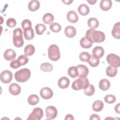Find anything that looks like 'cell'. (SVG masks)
<instances>
[{"mask_svg":"<svg viewBox=\"0 0 120 120\" xmlns=\"http://www.w3.org/2000/svg\"><path fill=\"white\" fill-rule=\"evenodd\" d=\"M85 37L95 43L103 42L105 38V34L100 31H97L94 29L88 30L86 33Z\"/></svg>","mask_w":120,"mask_h":120,"instance_id":"cell-1","label":"cell"},{"mask_svg":"<svg viewBox=\"0 0 120 120\" xmlns=\"http://www.w3.org/2000/svg\"><path fill=\"white\" fill-rule=\"evenodd\" d=\"M31 75L29 69L24 68L21 69L15 73V78L16 81L20 82H26L30 78Z\"/></svg>","mask_w":120,"mask_h":120,"instance_id":"cell-2","label":"cell"},{"mask_svg":"<svg viewBox=\"0 0 120 120\" xmlns=\"http://www.w3.org/2000/svg\"><path fill=\"white\" fill-rule=\"evenodd\" d=\"M13 42L14 46L16 47H21L23 45L22 31L21 28H16L13 30Z\"/></svg>","mask_w":120,"mask_h":120,"instance_id":"cell-3","label":"cell"},{"mask_svg":"<svg viewBox=\"0 0 120 120\" xmlns=\"http://www.w3.org/2000/svg\"><path fill=\"white\" fill-rule=\"evenodd\" d=\"M89 85V81L87 77H79L75 80L71 85L72 88L75 90L82 89H86Z\"/></svg>","mask_w":120,"mask_h":120,"instance_id":"cell-4","label":"cell"},{"mask_svg":"<svg viewBox=\"0 0 120 120\" xmlns=\"http://www.w3.org/2000/svg\"><path fill=\"white\" fill-rule=\"evenodd\" d=\"M48 54L49 58L52 61H57L60 57L59 47L55 44L52 45L49 47Z\"/></svg>","mask_w":120,"mask_h":120,"instance_id":"cell-5","label":"cell"},{"mask_svg":"<svg viewBox=\"0 0 120 120\" xmlns=\"http://www.w3.org/2000/svg\"><path fill=\"white\" fill-rule=\"evenodd\" d=\"M106 59L107 62L110 66L115 68L119 67L120 66V57L114 53H110L107 55Z\"/></svg>","mask_w":120,"mask_h":120,"instance_id":"cell-6","label":"cell"},{"mask_svg":"<svg viewBox=\"0 0 120 120\" xmlns=\"http://www.w3.org/2000/svg\"><path fill=\"white\" fill-rule=\"evenodd\" d=\"M43 116V111L39 107L35 108L29 115L27 120H39Z\"/></svg>","mask_w":120,"mask_h":120,"instance_id":"cell-7","label":"cell"},{"mask_svg":"<svg viewBox=\"0 0 120 120\" xmlns=\"http://www.w3.org/2000/svg\"><path fill=\"white\" fill-rule=\"evenodd\" d=\"M13 78L12 73L8 70H5L1 72L0 75V81L4 83L10 82Z\"/></svg>","mask_w":120,"mask_h":120,"instance_id":"cell-8","label":"cell"},{"mask_svg":"<svg viewBox=\"0 0 120 120\" xmlns=\"http://www.w3.org/2000/svg\"><path fill=\"white\" fill-rule=\"evenodd\" d=\"M46 117L47 120H52L56 118L58 112L56 108L52 105L48 106L45 109Z\"/></svg>","mask_w":120,"mask_h":120,"instance_id":"cell-9","label":"cell"},{"mask_svg":"<svg viewBox=\"0 0 120 120\" xmlns=\"http://www.w3.org/2000/svg\"><path fill=\"white\" fill-rule=\"evenodd\" d=\"M40 95L42 98L45 99H49L53 96L52 90L48 87H44L40 91Z\"/></svg>","mask_w":120,"mask_h":120,"instance_id":"cell-10","label":"cell"},{"mask_svg":"<svg viewBox=\"0 0 120 120\" xmlns=\"http://www.w3.org/2000/svg\"><path fill=\"white\" fill-rule=\"evenodd\" d=\"M78 71V76L79 77H86L89 73L88 68L84 65H78L76 66Z\"/></svg>","mask_w":120,"mask_h":120,"instance_id":"cell-11","label":"cell"},{"mask_svg":"<svg viewBox=\"0 0 120 120\" xmlns=\"http://www.w3.org/2000/svg\"><path fill=\"white\" fill-rule=\"evenodd\" d=\"M9 92L13 95H18L21 92V87L20 86L16 83H11L8 88Z\"/></svg>","mask_w":120,"mask_h":120,"instance_id":"cell-12","label":"cell"},{"mask_svg":"<svg viewBox=\"0 0 120 120\" xmlns=\"http://www.w3.org/2000/svg\"><path fill=\"white\" fill-rule=\"evenodd\" d=\"M3 56L5 59L7 60H12L16 57V53L13 50L8 49L4 52Z\"/></svg>","mask_w":120,"mask_h":120,"instance_id":"cell-13","label":"cell"},{"mask_svg":"<svg viewBox=\"0 0 120 120\" xmlns=\"http://www.w3.org/2000/svg\"><path fill=\"white\" fill-rule=\"evenodd\" d=\"M67 18L68 21L71 23H75L78 20V15L74 10L68 11L67 15Z\"/></svg>","mask_w":120,"mask_h":120,"instance_id":"cell-14","label":"cell"},{"mask_svg":"<svg viewBox=\"0 0 120 120\" xmlns=\"http://www.w3.org/2000/svg\"><path fill=\"white\" fill-rule=\"evenodd\" d=\"M70 83L69 79L66 76H62L60 77L58 80V85L61 89H66L68 87Z\"/></svg>","mask_w":120,"mask_h":120,"instance_id":"cell-15","label":"cell"},{"mask_svg":"<svg viewBox=\"0 0 120 120\" xmlns=\"http://www.w3.org/2000/svg\"><path fill=\"white\" fill-rule=\"evenodd\" d=\"M64 33L68 38H72L76 34V30L74 27L69 25L65 28Z\"/></svg>","mask_w":120,"mask_h":120,"instance_id":"cell-16","label":"cell"},{"mask_svg":"<svg viewBox=\"0 0 120 120\" xmlns=\"http://www.w3.org/2000/svg\"><path fill=\"white\" fill-rule=\"evenodd\" d=\"M93 42L89 39L88 38H87L85 37H83L82 38L80 41V44L82 47L83 48H89L92 45Z\"/></svg>","mask_w":120,"mask_h":120,"instance_id":"cell-17","label":"cell"},{"mask_svg":"<svg viewBox=\"0 0 120 120\" xmlns=\"http://www.w3.org/2000/svg\"><path fill=\"white\" fill-rule=\"evenodd\" d=\"M104 52V50L102 47L97 46H95L92 50V55L99 59L103 56Z\"/></svg>","mask_w":120,"mask_h":120,"instance_id":"cell-18","label":"cell"},{"mask_svg":"<svg viewBox=\"0 0 120 120\" xmlns=\"http://www.w3.org/2000/svg\"><path fill=\"white\" fill-rule=\"evenodd\" d=\"M112 35L113 38L116 39L120 38V24L118 22L113 26L112 30Z\"/></svg>","mask_w":120,"mask_h":120,"instance_id":"cell-19","label":"cell"},{"mask_svg":"<svg viewBox=\"0 0 120 120\" xmlns=\"http://www.w3.org/2000/svg\"><path fill=\"white\" fill-rule=\"evenodd\" d=\"M23 35L26 40H29L33 39L34 37V32L32 27H30L23 30Z\"/></svg>","mask_w":120,"mask_h":120,"instance_id":"cell-20","label":"cell"},{"mask_svg":"<svg viewBox=\"0 0 120 120\" xmlns=\"http://www.w3.org/2000/svg\"><path fill=\"white\" fill-rule=\"evenodd\" d=\"M112 5V2L111 0H102L100 2V7L103 11L109 10Z\"/></svg>","mask_w":120,"mask_h":120,"instance_id":"cell-21","label":"cell"},{"mask_svg":"<svg viewBox=\"0 0 120 120\" xmlns=\"http://www.w3.org/2000/svg\"><path fill=\"white\" fill-rule=\"evenodd\" d=\"M110 87V82L109 80L106 79H103L100 81L99 82V87L102 90H106L109 89Z\"/></svg>","mask_w":120,"mask_h":120,"instance_id":"cell-22","label":"cell"},{"mask_svg":"<svg viewBox=\"0 0 120 120\" xmlns=\"http://www.w3.org/2000/svg\"><path fill=\"white\" fill-rule=\"evenodd\" d=\"M78 11L82 15H87L90 12L89 7L85 4H81L78 8Z\"/></svg>","mask_w":120,"mask_h":120,"instance_id":"cell-23","label":"cell"},{"mask_svg":"<svg viewBox=\"0 0 120 120\" xmlns=\"http://www.w3.org/2000/svg\"><path fill=\"white\" fill-rule=\"evenodd\" d=\"M40 7V3L38 0H31L28 4L29 9L32 12L38 10Z\"/></svg>","mask_w":120,"mask_h":120,"instance_id":"cell-24","label":"cell"},{"mask_svg":"<svg viewBox=\"0 0 120 120\" xmlns=\"http://www.w3.org/2000/svg\"><path fill=\"white\" fill-rule=\"evenodd\" d=\"M106 74L109 77H114L117 74V68H115L110 65L108 66L106 69Z\"/></svg>","mask_w":120,"mask_h":120,"instance_id":"cell-25","label":"cell"},{"mask_svg":"<svg viewBox=\"0 0 120 120\" xmlns=\"http://www.w3.org/2000/svg\"><path fill=\"white\" fill-rule=\"evenodd\" d=\"M104 107V103L101 100H96L92 104V109L95 112L101 111Z\"/></svg>","mask_w":120,"mask_h":120,"instance_id":"cell-26","label":"cell"},{"mask_svg":"<svg viewBox=\"0 0 120 120\" xmlns=\"http://www.w3.org/2000/svg\"><path fill=\"white\" fill-rule=\"evenodd\" d=\"M54 21V16L51 13H47L45 14L43 17V22L47 24H52Z\"/></svg>","mask_w":120,"mask_h":120,"instance_id":"cell-27","label":"cell"},{"mask_svg":"<svg viewBox=\"0 0 120 120\" xmlns=\"http://www.w3.org/2000/svg\"><path fill=\"white\" fill-rule=\"evenodd\" d=\"M35 49L34 46L31 45V44H29L27 45L24 50V54L26 56H31L35 52Z\"/></svg>","mask_w":120,"mask_h":120,"instance_id":"cell-28","label":"cell"},{"mask_svg":"<svg viewBox=\"0 0 120 120\" xmlns=\"http://www.w3.org/2000/svg\"><path fill=\"white\" fill-rule=\"evenodd\" d=\"M88 25L90 28L92 29H96L99 25V22L97 19L94 17H91L88 20Z\"/></svg>","mask_w":120,"mask_h":120,"instance_id":"cell-29","label":"cell"},{"mask_svg":"<svg viewBox=\"0 0 120 120\" xmlns=\"http://www.w3.org/2000/svg\"><path fill=\"white\" fill-rule=\"evenodd\" d=\"M39 97L35 94L31 95L28 98V102L30 105H37L39 102Z\"/></svg>","mask_w":120,"mask_h":120,"instance_id":"cell-30","label":"cell"},{"mask_svg":"<svg viewBox=\"0 0 120 120\" xmlns=\"http://www.w3.org/2000/svg\"><path fill=\"white\" fill-rule=\"evenodd\" d=\"M99 58L92 55H91L90 58L88 62L90 66L92 67H96L99 65Z\"/></svg>","mask_w":120,"mask_h":120,"instance_id":"cell-31","label":"cell"},{"mask_svg":"<svg viewBox=\"0 0 120 120\" xmlns=\"http://www.w3.org/2000/svg\"><path fill=\"white\" fill-rule=\"evenodd\" d=\"M40 69L44 72H51L53 69L52 65L48 62L43 63L40 65Z\"/></svg>","mask_w":120,"mask_h":120,"instance_id":"cell-32","label":"cell"},{"mask_svg":"<svg viewBox=\"0 0 120 120\" xmlns=\"http://www.w3.org/2000/svg\"><path fill=\"white\" fill-rule=\"evenodd\" d=\"M68 75L72 78H75L78 76V71L76 67L72 66L70 67L68 71Z\"/></svg>","mask_w":120,"mask_h":120,"instance_id":"cell-33","label":"cell"},{"mask_svg":"<svg viewBox=\"0 0 120 120\" xmlns=\"http://www.w3.org/2000/svg\"><path fill=\"white\" fill-rule=\"evenodd\" d=\"M46 26L42 23H39L35 26V30L38 35H42L44 32L46 30Z\"/></svg>","mask_w":120,"mask_h":120,"instance_id":"cell-34","label":"cell"},{"mask_svg":"<svg viewBox=\"0 0 120 120\" xmlns=\"http://www.w3.org/2000/svg\"><path fill=\"white\" fill-rule=\"evenodd\" d=\"M95 90L94 86L92 84H89L88 87L86 89H84V93L86 95L88 96H90L94 94Z\"/></svg>","mask_w":120,"mask_h":120,"instance_id":"cell-35","label":"cell"},{"mask_svg":"<svg viewBox=\"0 0 120 120\" xmlns=\"http://www.w3.org/2000/svg\"><path fill=\"white\" fill-rule=\"evenodd\" d=\"M90 56L91 55H90L88 52H83L80 53L79 54V59L80 60L82 61L88 62L90 58Z\"/></svg>","mask_w":120,"mask_h":120,"instance_id":"cell-36","label":"cell"},{"mask_svg":"<svg viewBox=\"0 0 120 120\" xmlns=\"http://www.w3.org/2000/svg\"><path fill=\"white\" fill-rule=\"evenodd\" d=\"M50 29L53 32H59L61 29V26L58 23L53 22L50 25Z\"/></svg>","mask_w":120,"mask_h":120,"instance_id":"cell-37","label":"cell"},{"mask_svg":"<svg viewBox=\"0 0 120 120\" xmlns=\"http://www.w3.org/2000/svg\"><path fill=\"white\" fill-rule=\"evenodd\" d=\"M105 101L108 104H112L116 101V97L112 94L106 95L104 98Z\"/></svg>","mask_w":120,"mask_h":120,"instance_id":"cell-38","label":"cell"},{"mask_svg":"<svg viewBox=\"0 0 120 120\" xmlns=\"http://www.w3.org/2000/svg\"><path fill=\"white\" fill-rule=\"evenodd\" d=\"M17 60L20 62L21 66L25 65L29 61L28 58L25 55H21L18 57Z\"/></svg>","mask_w":120,"mask_h":120,"instance_id":"cell-39","label":"cell"},{"mask_svg":"<svg viewBox=\"0 0 120 120\" xmlns=\"http://www.w3.org/2000/svg\"><path fill=\"white\" fill-rule=\"evenodd\" d=\"M6 24L8 27L10 28H13L16 25V22L14 18H9L7 20Z\"/></svg>","mask_w":120,"mask_h":120,"instance_id":"cell-40","label":"cell"},{"mask_svg":"<svg viewBox=\"0 0 120 120\" xmlns=\"http://www.w3.org/2000/svg\"><path fill=\"white\" fill-rule=\"evenodd\" d=\"M22 27L23 30L31 27V22L28 19H25L22 22Z\"/></svg>","mask_w":120,"mask_h":120,"instance_id":"cell-41","label":"cell"},{"mask_svg":"<svg viewBox=\"0 0 120 120\" xmlns=\"http://www.w3.org/2000/svg\"><path fill=\"white\" fill-rule=\"evenodd\" d=\"M10 66L12 68L16 69L19 68L21 66V65L19 60L17 59L12 60L10 63Z\"/></svg>","mask_w":120,"mask_h":120,"instance_id":"cell-42","label":"cell"},{"mask_svg":"<svg viewBox=\"0 0 120 120\" xmlns=\"http://www.w3.org/2000/svg\"><path fill=\"white\" fill-rule=\"evenodd\" d=\"M90 120H100V118L98 115H97L96 114H93L90 116Z\"/></svg>","mask_w":120,"mask_h":120,"instance_id":"cell-43","label":"cell"},{"mask_svg":"<svg viewBox=\"0 0 120 120\" xmlns=\"http://www.w3.org/2000/svg\"><path fill=\"white\" fill-rule=\"evenodd\" d=\"M120 104L118 103L117 105H116V106H115V108H114L115 111L118 113H120Z\"/></svg>","mask_w":120,"mask_h":120,"instance_id":"cell-44","label":"cell"},{"mask_svg":"<svg viewBox=\"0 0 120 120\" xmlns=\"http://www.w3.org/2000/svg\"><path fill=\"white\" fill-rule=\"evenodd\" d=\"M74 118L73 116L71 114H68L66 116V117L65 118V120H74Z\"/></svg>","mask_w":120,"mask_h":120,"instance_id":"cell-45","label":"cell"},{"mask_svg":"<svg viewBox=\"0 0 120 120\" xmlns=\"http://www.w3.org/2000/svg\"><path fill=\"white\" fill-rule=\"evenodd\" d=\"M62 1L63 3H64L66 5H69L73 1V0H62Z\"/></svg>","mask_w":120,"mask_h":120,"instance_id":"cell-46","label":"cell"},{"mask_svg":"<svg viewBox=\"0 0 120 120\" xmlns=\"http://www.w3.org/2000/svg\"><path fill=\"white\" fill-rule=\"evenodd\" d=\"M87 2L88 3H89L91 5H93V4H95V3L97 2V0H88Z\"/></svg>","mask_w":120,"mask_h":120,"instance_id":"cell-47","label":"cell"}]
</instances>
